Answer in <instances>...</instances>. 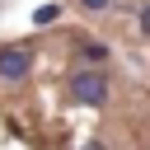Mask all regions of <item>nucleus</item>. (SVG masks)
Here are the masks:
<instances>
[{
    "mask_svg": "<svg viewBox=\"0 0 150 150\" xmlns=\"http://www.w3.org/2000/svg\"><path fill=\"white\" fill-rule=\"evenodd\" d=\"M70 94L80 103H89V108H103L108 103V75L103 70H75L70 75Z\"/></svg>",
    "mask_w": 150,
    "mask_h": 150,
    "instance_id": "1",
    "label": "nucleus"
},
{
    "mask_svg": "<svg viewBox=\"0 0 150 150\" xmlns=\"http://www.w3.org/2000/svg\"><path fill=\"white\" fill-rule=\"evenodd\" d=\"M28 75V52L23 47H0V80H23Z\"/></svg>",
    "mask_w": 150,
    "mask_h": 150,
    "instance_id": "2",
    "label": "nucleus"
},
{
    "mask_svg": "<svg viewBox=\"0 0 150 150\" xmlns=\"http://www.w3.org/2000/svg\"><path fill=\"white\" fill-rule=\"evenodd\" d=\"M52 19H56V5H42V9L33 14V23H52Z\"/></svg>",
    "mask_w": 150,
    "mask_h": 150,
    "instance_id": "3",
    "label": "nucleus"
},
{
    "mask_svg": "<svg viewBox=\"0 0 150 150\" xmlns=\"http://www.w3.org/2000/svg\"><path fill=\"white\" fill-rule=\"evenodd\" d=\"M84 56H89V61H103V56H108V47H94V42H84Z\"/></svg>",
    "mask_w": 150,
    "mask_h": 150,
    "instance_id": "4",
    "label": "nucleus"
},
{
    "mask_svg": "<svg viewBox=\"0 0 150 150\" xmlns=\"http://www.w3.org/2000/svg\"><path fill=\"white\" fill-rule=\"evenodd\" d=\"M80 5H84V9H108L112 0H80Z\"/></svg>",
    "mask_w": 150,
    "mask_h": 150,
    "instance_id": "5",
    "label": "nucleus"
},
{
    "mask_svg": "<svg viewBox=\"0 0 150 150\" xmlns=\"http://www.w3.org/2000/svg\"><path fill=\"white\" fill-rule=\"evenodd\" d=\"M141 28H145V33H150V5H145V14H141Z\"/></svg>",
    "mask_w": 150,
    "mask_h": 150,
    "instance_id": "6",
    "label": "nucleus"
},
{
    "mask_svg": "<svg viewBox=\"0 0 150 150\" xmlns=\"http://www.w3.org/2000/svg\"><path fill=\"white\" fill-rule=\"evenodd\" d=\"M84 150H108V145H103V141H89V145H84Z\"/></svg>",
    "mask_w": 150,
    "mask_h": 150,
    "instance_id": "7",
    "label": "nucleus"
}]
</instances>
